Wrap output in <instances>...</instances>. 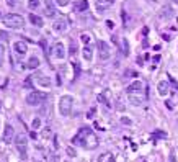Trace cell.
<instances>
[{"mask_svg": "<svg viewBox=\"0 0 178 162\" xmlns=\"http://www.w3.org/2000/svg\"><path fill=\"white\" fill-rule=\"evenodd\" d=\"M74 144L84 146L87 149H95L98 148V137L95 136V133L90 129V128H82L72 139Z\"/></svg>", "mask_w": 178, "mask_h": 162, "instance_id": "obj_1", "label": "cell"}, {"mask_svg": "<svg viewBox=\"0 0 178 162\" xmlns=\"http://www.w3.org/2000/svg\"><path fill=\"white\" fill-rule=\"evenodd\" d=\"M4 23H5V26H8V28H15V30L23 28V26H25L23 17H20V15H17V13H10V15H7V17H4Z\"/></svg>", "mask_w": 178, "mask_h": 162, "instance_id": "obj_2", "label": "cell"}, {"mask_svg": "<svg viewBox=\"0 0 178 162\" xmlns=\"http://www.w3.org/2000/svg\"><path fill=\"white\" fill-rule=\"evenodd\" d=\"M48 98H49V95L44 93V92H30L28 97H26V103H28V105H33V106L43 105Z\"/></svg>", "mask_w": 178, "mask_h": 162, "instance_id": "obj_3", "label": "cell"}, {"mask_svg": "<svg viewBox=\"0 0 178 162\" xmlns=\"http://www.w3.org/2000/svg\"><path fill=\"white\" fill-rule=\"evenodd\" d=\"M72 106H74V98L70 95H64L59 102V111L61 115L64 116H69L70 113H72Z\"/></svg>", "mask_w": 178, "mask_h": 162, "instance_id": "obj_4", "label": "cell"}, {"mask_svg": "<svg viewBox=\"0 0 178 162\" xmlns=\"http://www.w3.org/2000/svg\"><path fill=\"white\" fill-rule=\"evenodd\" d=\"M15 146H17V149L20 151L21 157H26V146H28V139H26V136L25 134H17L15 136Z\"/></svg>", "mask_w": 178, "mask_h": 162, "instance_id": "obj_5", "label": "cell"}, {"mask_svg": "<svg viewBox=\"0 0 178 162\" xmlns=\"http://www.w3.org/2000/svg\"><path fill=\"white\" fill-rule=\"evenodd\" d=\"M128 97H129V102L133 103V105H142V103L147 100V93L142 92V90L131 92V93H128Z\"/></svg>", "mask_w": 178, "mask_h": 162, "instance_id": "obj_6", "label": "cell"}, {"mask_svg": "<svg viewBox=\"0 0 178 162\" xmlns=\"http://www.w3.org/2000/svg\"><path fill=\"white\" fill-rule=\"evenodd\" d=\"M98 51H100V59L106 61L111 56V51H110V46L106 41H98Z\"/></svg>", "mask_w": 178, "mask_h": 162, "instance_id": "obj_7", "label": "cell"}, {"mask_svg": "<svg viewBox=\"0 0 178 162\" xmlns=\"http://www.w3.org/2000/svg\"><path fill=\"white\" fill-rule=\"evenodd\" d=\"M53 56L56 57V59H64L66 57V48H64L62 43H56V44L53 46Z\"/></svg>", "mask_w": 178, "mask_h": 162, "instance_id": "obj_8", "label": "cell"}, {"mask_svg": "<svg viewBox=\"0 0 178 162\" xmlns=\"http://www.w3.org/2000/svg\"><path fill=\"white\" fill-rule=\"evenodd\" d=\"M157 90H159V95L165 97L168 92H170V85H168V82L167 80H160L157 84Z\"/></svg>", "mask_w": 178, "mask_h": 162, "instance_id": "obj_9", "label": "cell"}, {"mask_svg": "<svg viewBox=\"0 0 178 162\" xmlns=\"http://www.w3.org/2000/svg\"><path fill=\"white\" fill-rule=\"evenodd\" d=\"M67 20H64V18H61V20H57L56 23H54V30H56L57 33H64L67 31Z\"/></svg>", "mask_w": 178, "mask_h": 162, "instance_id": "obj_10", "label": "cell"}, {"mask_svg": "<svg viewBox=\"0 0 178 162\" xmlns=\"http://www.w3.org/2000/svg\"><path fill=\"white\" fill-rule=\"evenodd\" d=\"M13 126L12 124H7L5 126V133H4V142H12V139H13Z\"/></svg>", "mask_w": 178, "mask_h": 162, "instance_id": "obj_11", "label": "cell"}, {"mask_svg": "<svg viewBox=\"0 0 178 162\" xmlns=\"http://www.w3.org/2000/svg\"><path fill=\"white\" fill-rule=\"evenodd\" d=\"M13 48H15V51H17L18 54H21V56L28 51V46H26V43H25V41H17L13 44Z\"/></svg>", "mask_w": 178, "mask_h": 162, "instance_id": "obj_12", "label": "cell"}, {"mask_svg": "<svg viewBox=\"0 0 178 162\" xmlns=\"http://www.w3.org/2000/svg\"><path fill=\"white\" fill-rule=\"evenodd\" d=\"M46 10H48V17H56V7H54V0H44Z\"/></svg>", "mask_w": 178, "mask_h": 162, "instance_id": "obj_13", "label": "cell"}, {"mask_svg": "<svg viewBox=\"0 0 178 162\" xmlns=\"http://www.w3.org/2000/svg\"><path fill=\"white\" fill-rule=\"evenodd\" d=\"M144 88V84L141 80H136V82H133V84L129 85V87L126 88V92L128 93H131V92H136V90H142Z\"/></svg>", "mask_w": 178, "mask_h": 162, "instance_id": "obj_14", "label": "cell"}, {"mask_svg": "<svg viewBox=\"0 0 178 162\" xmlns=\"http://www.w3.org/2000/svg\"><path fill=\"white\" fill-rule=\"evenodd\" d=\"M111 7V0H97V8L98 10H106Z\"/></svg>", "mask_w": 178, "mask_h": 162, "instance_id": "obj_15", "label": "cell"}, {"mask_svg": "<svg viewBox=\"0 0 178 162\" xmlns=\"http://www.w3.org/2000/svg\"><path fill=\"white\" fill-rule=\"evenodd\" d=\"M98 162H116L115 157H113V154H110V152H103V154L98 157Z\"/></svg>", "mask_w": 178, "mask_h": 162, "instance_id": "obj_16", "label": "cell"}, {"mask_svg": "<svg viewBox=\"0 0 178 162\" xmlns=\"http://www.w3.org/2000/svg\"><path fill=\"white\" fill-rule=\"evenodd\" d=\"M26 67H28V69H38V67H39V59H38L36 56L30 57V61H28V64H26Z\"/></svg>", "mask_w": 178, "mask_h": 162, "instance_id": "obj_17", "label": "cell"}, {"mask_svg": "<svg viewBox=\"0 0 178 162\" xmlns=\"http://www.w3.org/2000/svg\"><path fill=\"white\" fill-rule=\"evenodd\" d=\"M30 20H31V23H33V25H36V26H43V25H44L43 18H41V17H38V15H35V13L30 15Z\"/></svg>", "mask_w": 178, "mask_h": 162, "instance_id": "obj_18", "label": "cell"}, {"mask_svg": "<svg viewBox=\"0 0 178 162\" xmlns=\"http://www.w3.org/2000/svg\"><path fill=\"white\" fill-rule=\"evenodd\" d=\"M87 8H88V2H87V0H80V2L75 5V12H77V13H80V12H85Z\"/></svg>", "mask_w": 178, "mask_h": 162, "instance_id": "obj_19", "label": "cell"}, {"mask_svg": "<svg viewBox=\"0 0 178 162\" xmlns=\"http://www.w3.org/2000/svg\"><path fill=\"white\" fill-rule=\"evenodd\" d=\"M92 57H93V51H92V48L88 44H85V48H84V59L85 61H92Z\"/></svg>", "mask_w": 178, "mask_h": 162, "instance_id": "obj_20", "label": "cell"}, {"mask_svg": "<svg viewBox=\"0 0 178 162\" xmlns=\"http://www.w3.org/2000/svg\"><path fill=\"white\" fill-rule=\"evenodd\" d=\"M98 100H100V102L103 103V105H105L106 108H111V103H110V100H108V98H106V92L100 93V95H98Z\"/></svg>", "mask_w": 178, "mask_h": 162, "instance_id": "obj_21", "label": "cell"}, {"mask_svg": "<svg viewBox=\"0 0 178 162\" xmlns=\"http://www.w3.org/2000/svg\"><path fill=\"white\" fill-rule=\"evenodd\" d=\"M4 62H5V46L0 43V67H4Z\"/></svg>", "mask_w": 178, "mask_h": 162, "instance_id": "obj_22", "label": "cell"}, {"mask_svg": "<svg viewBox=\"0 0 178 162\" xmlns=\"http://www.w3.org/2000/svg\"><path fill=\"white\" fill-rule=\"evenodd\" d=\"M28 7L31 8V10H36V8L39 7V0H28Z\"/></svg>", "mask_w": 178, "mask_h": 162, "instance_id": "obj_23", "label": "cell"}, {"mask_svg": "<svg viewBox=\"0 0 178 162\" xmlns=\"http://www.w3.org/2000/svg\"><path fill=\"white\" fill-rule=\"evenodd\" d=\"M123 49H124V56L129 54V44H128V39L123 38Z\"/></svg>", "mask_w": 178, "mask_h": 162, "instance_id": "obj_24", "label": "cell"}, {"mask_svg": "<svg viewBox=\"0 0 178 162\" xmlns=\"http://www.w3.org/2000/svg\"><path fill=\"white\" fill-rule=\"evenodd\" d=\"M152 137H154V139H157V137H167V133H164V131H155V133H152Z\"/></svg>", "mask_w": 178, "mask_h": 162, "instance_id": "obj_25", "label": "cell"}, {"mask_svg": "<svg viewBox=\"0 0 178 162\" xmlns=\"http://www.w3.org/2000/svg\"><path fill=\"white\" fill-rule=\"evenodd\" d=\"M41 128V120L39 118H35L33 120V129H39Z\"/></svg>", "mask_w": 178, "mask_h": 162, "instance_id": "obj_26", "label": "cell"}, {"mask_svg": "<svg viewBox=\"0 0 178 162\" xmlns=\"http://www.w3.org/2000/svg\"><path fill=\"white\" fill-rule=\"evenodd\" d=\"M80 39H82V41H84V43H85V44H88V41H90V39H92V38H90V36H88V35H87V33H84V35H82V36H80Z\"/></svg>", "mask_w": 178, "mask_h": 162, "instance_id": "obj_27", "label": "cell"}, {"mask_svg": "<svg viewBox=\"0 0 178 162\" xmlns=\"http://www.w3.org/2000/svg\"><path fill=\"white\" fill-rule=\"evenodd\" d=\"M66 152L70 155V157H75V155H77V154H75V151H74L72 148H67V149H66Z\"/></svg>", "mask_w": 178, "mask_h": 162, "instance_id": "obj_28", "label": "cell"}, {"mask_svg": "<svg viewBox=\"0 0 178 162\" xmlns=\"http://www.w3.org/2000/svg\"><path fill=\"white\" fill-rule=\"evenodd\" d=\"M7 5H8V7H17L18 0H7Z\"/></svg>", "mask_w": 178, "mask_h": 162, "instance_id": "obj_29", "label": "cell"}, {"mask_svg": "<svg viewBox=\"0 0 178 162\" xmlns=\"http://www.w3.org/2000/svg\"><path fill=\"white\" fill-rule=\"evenodd\" d=\"M67 2H69V0H56V4H57V5H61V7L67 5Z\"/></svg>", "mask_w": 178, "mask_h": 162, "instance_id": "obj_30", "label": "cell"}, {"mask_svg": "<svg viewBox=\"0 0 178 162\" xmlns=\"http://www.w3.org/2000/svg\"><path fill=\"white\" fill-rule=\"evenodd\" d=\"M93 116H95V108H92L90 111L87 113V118H93Z\"/></svg>", "mask_w": 178, "mask_h": 162, "instance_id": "obj_31", "label": "cell"}, {"mask_svg": "<svg viewBox=\"0 0 178 162\" xmlns=\"http://www.w3.org/2000/svg\"><path fill=\"white\" fill-rule=\"evenodd\" d=\"M126 75H133V77H137V72H134V71H128V72H126Z\"/></svg>", "mask_w": 178, "mask_h": 162, "instance_id": "obj_32", "label": "cell"}, {"mask_svg": "<svg viewBox=\"0 0 178 162\" xmlns=\"http://www.w3.org/2000/svg\"><path fill=\"white\" fill-rule=\"evenodd\" d=\"M31 79H33V77H28V79H26V82H25V85H26V87H31Z\"/></svg>", "mask_w": 178, "mask_h": 162, "instance_id": "obj_33", "label": "cell"}, {"mask_svg": "<svg viewBox=\"0 0 178 162\" xmlns=\"http://www.w3.org/2000/svg\"><path fill=\"white\" fill-rule=\"evenodd\" d=\"M123 123H124V124H131V120H128V118H123Z\"/></svg>", "mask_w": 178, "mask_h": 162, "instance_id": "obj_34", "label": "cell"}, {"mask_svg": "<svg viewBox=\"0 0 178 162\" xmlns=\"http://www.w3.org/2000/svg\"><path fill=\"white\" fill-rule=\"evenodd\" d=\"M106 26H108V28L111 30V28H113V26H115V25H113V21H106Z\"/></svg>", "mask_w": 178, "mask_h": 162, "instance_id": "obj_35", "label": "cell"}, {"mask_svg": "<svg viewBox=\"0 0 178 162\" xmlns=\"http://www.w3.org/2000/svg\"><path fill=\"white\" fill-rule=\"evenodd\" d=\"M49 131H51L49 128H46V129H44V137H49Z\"/></svg>", "mask_w": 178, "mask_h": 162, "instance_id": "obj_36", "label": "cell"}, {"mask_svg": "<svg viewBox=\"0 0 178 162\" xmlns=\"http://www.w3.org/2000/svg\"><path fill=\"white\" fill-rule=\"evenodd\" d=\"M165 105H167V108H168V110H172V108H173V105H172V102H167V103H165Z\"/></svg>", "mask_w": 178, "mask_h": 162, "instance_id": "obj_37", "label": "cell"}, {"mask_svg": "<svg viewBox=\"0 0 178 162\" xmlns=\"http://www.w3.org/2000/svg\"><path fill=\"white\" fill-rule=\"evenodd\" d=\"M30 136H31V137H33V139H36V137H38V134H36V133H35V131H31V134H30Z\"/></svg>", "mask_w": 178, "mask_h": 162, "instance_id": "obj_38", "label": "cell"}, {"mask_svg": "<svg viewBox=\"0 0 178 162\" xmlns=\"http://www.w3.org/2000/svg\"><path fill=\"white\" fill-rule=\"evenodd\" d=\"M159 61H160V56H155V57H154V62H155V64H157V62H159Z\"/></svg>", "mask_w": 178, "mask_h": 162, "instance_id": "obj_39", "label": "cell"}, {"mask_svg": "<svg viewBox=\"0 0 178 162\" xmlns=\"http://www.w3.org/2000/svg\"><path fill=\"white\" fill-rule=\"evenodd\" d=\"M175 2H177V4H178V0H175Z\"/></svg>", "mask_w": 178, "mask_h": 162, "instance_id": "obj_40", "label": "cell"}, {"mask_svg": "<svg viewBox=\"0 0 178 162\" xmlns=\"http://www.w3.org/2000/svg\"><path fill=\"white\" fill-rule=\"evenodd\" d=\"M0 106H2V105H0Z\"/></svg>", "mask_w": 178, "mask_h": 162, "instance_id": "obj_41", "label": "cell"}]
</instances>
